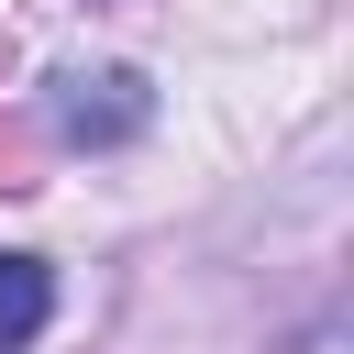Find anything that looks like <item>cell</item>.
Listing matches in <instances>:
<instances>
[{
	"mask_svg": "<svg viewBox=\"0 0 354 354\" xmlns=\"http://www.w3.org/2000/svg\"><path fill=\"white\" fill-rule=\"evenodd\" d=\"M55 133L66 144H122V133H144L155 122V100H144V77L133 66H77V77H55Z\"/></svg>",
	"mask_w": 354,
	"mask_h": 354,
	"instance_id": "cell-1",
	"label": "cell"
},
{
	"mask_svg": "<svg viewBox=\"0 0 354 354\" xmlns=\"http://www.w3.org/2000/svg\"><path fill=\"white\" fill-rule=\"evenodd\" d=\"M288 354H343V332H332V321H321V332H299V343H288Z\"/></svg>",
	"mask_w": 354,
	"mask_h": 354,
	"instance_id": "cell-3",
	"label": "cell"
},
{
	"mask_svg": "<svg viewBox=\"0 0 354 354\" xmlns=\"http://www.w3.org/2000/svg\"><path fill=\"white\" fill-rule=\"evenodd\" d=\"M44 321H55V266L44 254H0V354L44 343Z\"/></svg>",
	"mask_w": 354,
	"mask_h": 354,
	"instance_id": "cell-2",
	"label": "cell"
}]
</instances>
